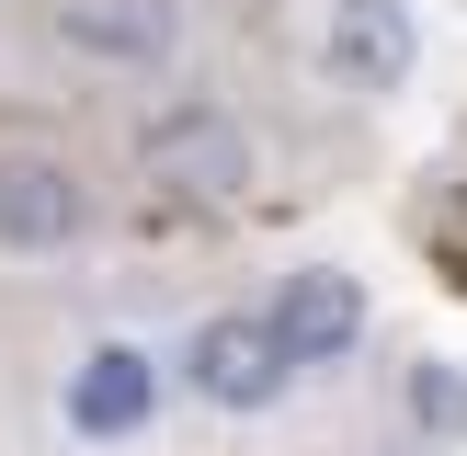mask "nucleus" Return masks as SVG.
I'll return each instance as SVG.
<instances>
[{"label": "nucleus", "instance_id": "nucleus-7", "mask_svg": "<svg viewBox=\"0 0 467 456\" xmlns=\"http://www.w3.org/2000/svg\"><path fill=\"white\" fill-rule=\"evenodd\" d=\"M57 35L80 57H114V68H160L182 46V12L171 0H57Z\"/></svg>", "mask_w": 467, "mask_h": 456}, {"label": "nucleus", "instance_id": "nucleus-3", "mask_svg": "<svg viewBox=\"0 0 467 456\" xmlns=\"http://www.w3.org/2000/svg\"><path fill=\"white\" fill-rule=\"evenodd\" d=\"M263 331H274V354H285V377H319V365H342V354L365 342V285H354L342 263H308V274L274 285Z\"/></svg>", "mask_w": 467, "mask_h": 456}, {"label": "nucleus", "instance_id": "nucleus-8", "mask_svg": "<svg viewBox=\"0 0 467 456\" xmlns=\"http://www.w3.org/2000/svg\"><path fill=\"white\" fill-rule=\"evenodd\" d=\"M400 410H410V433H433V445H467V365H410L400 377Z\"/></svg>", "mask_w": 467, "mask_h": 456}, {"label": "nucleus", "instance_id": "nucleus-2", "mask_svg": "<svg viewBox=\"0 0 467 456\" xmlns=\"http://www.w3.org/2000/svg\"><path fill=\"white\" fill-rule=\"evenodd\" d=\"M137 160H149V182L205 194V205H228V194L251 182V137H240V114H228V103H171V114H149Z\"/></svg>", "mask_w": 467, "mask_h": 456}, {"label": "nucleus", "instance_id": "nucleus-4", "mask_svg": "<svg viewBox=\"0 0 467 456\" xmlns=\"http://www.w3.org/2000/svg\"><path fill=\"white\" fill-rule=\"evenodd\" d=\"M80 240V171L46 149H0V251H68Z\"/></svg>", "mask_w": 467, "mask_h": 456}, {"label": "nucleus", "instance_id": "nucleus-1", "mask_svg": "<svg viewBox=\"0 0 467 456\" xmlns=\"http://www.w3.org/2000/svg\"><path fill=\"white\" fill-rule=\"evenodd\" d=\"M182 388H194L205 410H274L285 399V354H274V331H263V308H217V319H194V342H182Z\"/></svg>", "mask_w": 467, "mask_h": 456}, {"label": "nucleus", "instance_id": "nucleus-5", "mask_svg": "<svg viewBox=\"0 0 467 456\" xmlns=\"http://www.w3.org/2000/svg\"><path fill=\"white\" fill-rule=\"evenodd\" d=\"M319 57H331L342 91H400L410 80V0H331V35H319Z\"/></svg>", "mask_w": 467, "mask_h": 456}, {"label": "nucleus", "instance_id": "nucleus-6", "mask_svg": "<svg viewBox=\"0 0 467 456\" xmlns=\"http://www.w3.org/2000/svg\"><path fill=\"white\" fill-rule=\"evenodd\" d=\"M149 410H160V365L137 354V342H103V354L68 365V433H103L114 445V433H137Z\"/></svg>", "mask_w": 467, "mask_h": 456}]
</instances>
